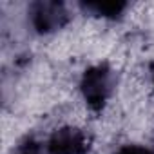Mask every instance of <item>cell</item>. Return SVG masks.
Wrapping results in <instances>:
<instances>
[{
  "instance_id": "obj_1",
  "label": "cell",
  "mask_w": 154,
  "mask_h": 154,
  "mask_svg": "<svg viewBox=\"0 0 154 154\" xmlns=\"http://www.w3.org/2000/svg\"><path fill=\"white\" fill-rule=\"evenodd\" d=\"M112 84H114L112 71L105 63L85 69L80 80V91L85 103L96 112L102 111L112 93Z\"/></svg>"
},
{
  "instance_id": "obj_2",
  "label": "cell",
  "mask_w": 154,
  "mask_h": 154,
  "mask_svg": "<svg viewBox=\"0 0 154 154\" xmlns=\"http://www.w3.org/2000/svg\"><path fill=\"white\" fill-rule=\"evenodd\" d=\"M29 18L33 27L42 33H53L60 27H63L69 20V13L62 2H53V0H40L33 2L29 8Z\"/></svg>"
},
{
  "instance_id": "obj_3",
  "label": "cell",
  "mask_w": 154,
  "mask_h": 154,
  "mask_svg": "<svg viewBox=\"0 0 154 154\" xmlns=\"http://www.w3.org/2000/svg\"><path fill=\"white\" fill-rule=\"evenodd\" d=\"M87 150H89V140L76 127L56 129L47 141L49 154H87Z\"/></svg>"
},
{
  "instance_id": "obj_4",
  "label": "cell",
  "mask_w": 154,
  "mask_h": 154,
  "mask_svg": "<svg viewBox=\"0 0 154 154\" xmlns=\"http://www.w3.org/2000/svg\"><path fill=\"white\" fill-rule=\"evenodd\" d=\"M80 6L85 11L103 18H120L127 9V2H82Z\"/></svg>"
},
{
  "instance_id": "obj_5",
  "label": "cell",
  "mask_w": 154,
  "mask_h": 154,
  "mask_svg": "<svg viewBox=\"0 0 154 154\" xmlns=\"http://www.w3.org/2000/svg\"><path fill=\"white\" fill-rule=\"evenodd\" d=\"M15 154H40V147H38V143H36L35 140L27 138L26 141H22V143L17 147Z\"/></svg>"
},
{
  "instance_id": "obj_6",
  "label": "cell",
  "mask_w": 154,
  "mask_h": 154,
  "mask_svg": "<svg viewBox=\"0 0 154 154\" xmlns=\"http://www.w3.org/2000/svg\"><path fill=\"white\" fill-rule=\"evenodd\" d=\"M116 154H154V150L141 147V145H123L116 150Z\"/></svg>"
},
{
  "instance_id": "obj_7",
  "label": "cell",
  "mask_w": 154,
  "mask_h": 154,
  "mask_svg": "<svg viewBox=\"0 0 154 154\" xmlns=\"http://www.w3.org/2000/svg\"><path fill=\"white\" fill-rule=\"evenodd\" d=\"M150 78H152V84H154V62L150 63Z\"/></svg>"
}]
</instances>
